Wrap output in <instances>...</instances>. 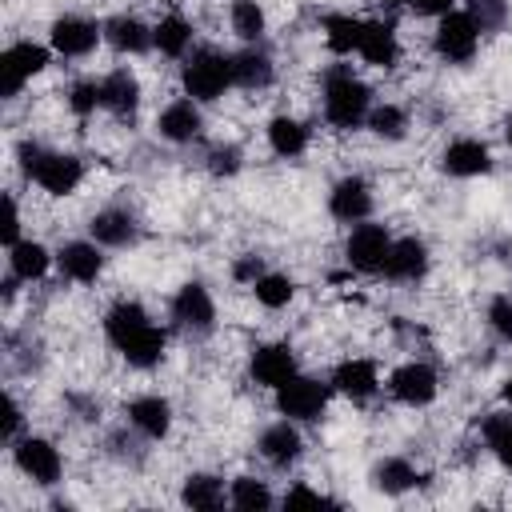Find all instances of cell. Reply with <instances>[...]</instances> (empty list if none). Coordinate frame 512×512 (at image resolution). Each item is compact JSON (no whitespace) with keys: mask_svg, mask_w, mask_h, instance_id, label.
I'll use <instances>...</instances> for the list:
<instances>
[{"mask_svg":"<svg viewBox=\"0 0 512 512\" xmlns=\"http://www.w3.org/2000/svg\"><path fill=\"white\" fill-rule=\"evenodd\" d=\"M388 248H392V240H388V232H384L380 224H360V228H352V236H348V244H344L348 264H352L356 272H380Z\"/></svg>","mask_w":512,"mask_h":512,"instance_id":"52a82bcc","label":"cell"},{"mask_svg":"<svg viewBox=\"0 0 512 512\" xmlns=\"http://www.w3.org/2000/svg\"><path fill=\"white\" fill-rule=\"evenodd\" d=\"M144 324H152V320H148V312H144L136 300H120V304H112L108 316H104V332H108L112 344H124V340H128L132 332H140Z\"/></svg>","mask_w":512,"mask_h":512,"instance_id":"603a6c76","label":"cell"},{"mask_svg":"<svg viewBox=\"0 0 512 512\" xmlns=\"http://www.w3.org/2000/svg\"><path fill=\"white\" fill-rule=\"evenodd\" d=\"M360 56H364L368 64H376V68H392V64H396V56H400V44H396L392 24H380V20L364 24V36H360Z\"/></svg>","mask_w":512,"mask_h":512,"instance_id":"e0dca14e","label":"cell"},{"mask_svg":"<svg viewBox=\"0 0 512 512\" xmlns=\"http://www.w3.org/2000/svg\"><path fill=\"white\" fill-rule=\"evenodd\" d=\"M208 168H212L216 176H232V172L240 168V152H236V148H216V152L208 156Z\"/></svg>","mask_w":512,"mask_h":512,"instance_id":"b9f144b4","label":"cell"},{"mask_svg":"<svg viewBox=\"0 0 512 512\" xmlns=\"http://www.w3.org/2000/svg\"><path fill=\"white\" fill-rule=\"evenodd\" d=\"M488 320H492V328H496L500 336H508V340H512V300H508V296L492 300V308H488Z\"/></svg>","mask_w":512,"mask_h":512,"instance_id":"60d3db41","label":"cell"},{"mask_svg":"<svg viewBox=\"0 0 512 512\" xmlns=\"http://www.w3.org/2000/svg\"><path fill=\"white\" fill-rule=\"evenodd\" d=\"M416 12H424V16H444V12H452V4L456 0H408Z\"/></svg>","mask_w":512,"mask_h":512,"instance_id":"bcb514c9","label":"cell"},{"mask_svg":"<svg viewBox=\"0 0 512 512\" xmlns=\"http://www.w3.org/2000/svg\"><path fill=\"white\" fill-rule=\"evenodd\" d=\"M232 80V56H220V52H196L188 64H184V92L196 96V100H216Z\"/></svg>","mask_w":512,"mask_h":512,"instance_id":"3957f363","label":"cell"},{"mask_svg":"<svg viewBox=\"0 0 512 512\" xmlns=\"http://www.w3.org/2000/svg\"><path fill=\"white\" fill-rule=\"evenodd\" d=\"M260 276H264V272H260V256H244V260L236 264V280H252V284H256Z\"/></svg>","mask_w":512,"mask_h":512,"instance_id":"7dc6e473","label":"cell"},{"mask_svg":"<svg viewBox=\"0 0 512 512\" xmlns=\"http://www.w3.org/2000/svg\"><path fill=\"white\" fill-rule=\"evenodd\" d=\"M16 232H20V212H16V200L4 196V224H0V240L12 248L16 244Z\"/></svg>","mask_w":512,"mask_h":512,"instance_id":"7bdbcfd3","label":"cell"},{"mask_svg":"<svg viewBox=\"0 0 512 512\" xmlns=\"http://www.w3.org/2000/svg\"><path fill=\"white\" fill-rule=\"evenodd\" d=\"M12 276L16 280H40L48 272V248L36 240H16L12 244Z\"/></svg>","mask_w":512,"mask_h":512,"instance_id":"83f0119b","label":"cell"},{"mask_svg":"<svg viewBox=\"0 0 512 512\" xmlns=\"http://www.w3.org/2000/svg\"><path fill=\"white\" fill-rule=\"evenodd\" d=\"M100 36H104V32H100L92 20H84V16H60V20L52 24V48H56L60 56H84V52L96 48Z\"/></svg>","mask_w":512,"mask_h":512,"instance_id":"8fae6325","label":"cell"},{"mask_svg":"<svg viewBox=\"0 0 512 512\" xmlns=\"http://www.w3.org/2000/svg\"><path fill=\"white\" fill-rule=\"evenodd\" d=\"M232 504H236V508H244V512H260V508H268V504H272V492L264 488V480L240 476V480L232 484Z\"/></svg>","mask_w":512,"mask_h":512,"instance_id":"8d00e7d4","label":"cell"},{"mask_svg":"<svg viewBox=\"0 0 512 512\" xmlns=\"http://www.w3.org/2000/svg\"><path fill=\"white\" fill-rule=\"evenodd\" d=\"M104 40L116 48V52H144L152 44V32L136 20V16H116L104 24Z\"/></svg>","mask_w":512,"mask_h":512,"instance_id":"cb8c5ba5","label":"cell"},{"mask_svg":"<svg viewBox=\"0 0 512 512\" xmlns=\"http://www.w3.org/2000/svg\"><path fill=\"white\" fill-rule=\"evenodd\" d=\"M92 236H96V244L120 248V244H128V240L136 236V220H132L128 212H120V208L96 212V216H92Z\"/></svg>","mask_w":512,"mask_h":512,"instance_id":"484cf974","label":"cell"},{"mask_svg":"<svg viewBox=\"0 0 512 512\" xmlns=\"http://www.w3.org/2000/svg\"><path fill=\"white\" fill-rule=\"evenodd\" d=\"M328 208H332V216H336V220H344V224H360V220L372 212V192H368V184H364V180L348 176V180H340V184L332 188Z\"/></svg>","mask_w":512,"mask_h":512,"instance_id":"4fadbf2b","label":"cell"},{"mask_svg":"<svg viewBox=\"0 0 512 512\" xmlns=\"http://www.w3.org/2000/svg\"><path fill=\"white\" fill-rule=\"evenodd\" d=\"M424 268H428L424 244H420V240H396V244L388 248V256H384V268H380V272H384L388 280H420Z\"/></svg>","mask_w":512,"mask_h":512,"instance_id":"5bb4252c","label":"cell"},{"mask_svg":"<svg viewBox=\"0 0 512 512\" xmlns=\"http://www.w3.org/2000/svg\"><path fill=\"white\" fill-rule=\"evenodd\" d=\"M164 4H176V0H164Z\"/></svg>","mask_w":512,"mask_h":512,"instance_id":"816d5d0a","label":"cell"},{"mask_svg":"<svg viewBox=\"0 0 512 512\" xmlns=\"http://www.w3.org/2000/svg\"><path fill=\"white\" fill-rule=\"evenodd\" d=\"M128 420H132L144 436L160 440V436L168 432V424H172V408H168V400H160V396H140V400L128 404Z\"/></svg>","mask_w":512,"mask_h":512,"instance_id":"ffe728a7","label":"cell"},{"mask_svg":"<svg viewBox=\"0 0 512 512\" xmlns=\"http://www.w3.org/2000/svg\"><path fill=\"white\" fill-rule=\"evenodd\" d=\"M16 428H20V408H16V400H12V396H4V424H0L4 440H12V436H16Z\"/></svg>","mask_w":512,"mask_h":512,"instance_id":"ee69618b","label":"cell"},{"mask_svg":"<svg viewBox=\"0 0 512 512\" xmlns=\"http://www.w3.org/2000/svg\"><path fill=\"white\" fill-rule=\"evenodd\" d=\"M68 104H72V112H76V116H88L96 104H104V88H100L96 80H80V84H72Z\"/></svg>","mask_w":512,"mask_h":512,"instance_id":"f35d334b","label":"cell"},{"mask_svg":"<svg viewBox=\"0 0 512 512\" xmlns=\"http://www.w3.org/2000/svg\"><path fill=\"white\" fill-rule=\"evenodd\" d=\"M268 144H272L276 156H300L304 144H308V128L300 120H292V116H276L268 124Z\"/></svg>","mask_w":512,"mask_h":512,"instance_id":"4316f807","label":"cell"},{"mask_svg":"<svg viewBox=\"0 0 512 512\" xmlns=\"http://www.w3.org/2000/svg\"><path fill=\"white\" fill-rule=\"evenodd\" d=\"M172 316H176L184 328H192V332H208V328H212V316H216L208 288H204V284H184V288L176 292V300H172Z\"/></svg>","mask_w":512,"mask_h":512,"instance_id":"7c38bea8","label":"cell"},{"mask_svg":"<svg viewBox=\"0 0 512 512\" xmlns=\"http://www.w3.org/2000/svg\"><path fill=\"white\" fill-rule=\"evenodd\" d=\"M232 32H236L240 40H260V32H264V12H260L256 0H236V4H232Z\"/></svg>","mask_w":512,"mask_h":512,"instance_id":"e575fe53","label":"cell"},{"mask_svg":"<svg viewBox=\"0 0 512 512\" xmlns=\"http://www.w3.org/2000/svg\"><path fill=\"white\" fill-rule=\"evenodd\" d=\"M276 404L284 416L292 420H316L328 404V388L320 380H308V376H292L276 388Z\"/></svg>","mask_w":512,"mask_h":512,"instance_id":"5b68a950","label":"cell"},{"mask_svg":"<svg viewBox=\"0 0 512 512\" xmlns=\"http://www.w3.org/2000/svg\"><path fill=\"white\" fill-rule=\"evenodd\" d=\"M252 288H256V300H260L264 308H284V304L292 300V292H296V284H292L288 276H280V272H264Z\"/></svg>","mask_w":512,"mask_h":512,"instance_id":"836d02e7","label":"cell"},{"mask_svg":"<svg viewBox=\"0 0 512 512\" xmlns=\"http://www.w3.org/2000/svg\"><path fill=\"white\" fill-rule=\"evenodd\" d=\"M484 440H488V448L496 452V460L512 468V416L492 412V416L484 420Z\"/></svg>","mask_w":512,"mask_h":512,"instance_id":"d6a6232c","label":"cell"},{"mask_svg":"<svg viewBox=\"0 0 512 512\" xmlns=\"http://www.w3.org/2000/svg\"><path fill=\"white\" fill-rule=\"evenodd\" d=\"M48 64V52L40 44H12L4 56H0V96H16L24 88L28 76H36L40 68Z\"/></svg>","mask_w":512,"mask_h":512,"instance_id":"8992f818","label":"cell"},{"mask_svg":"<svg viewBox=\"0 0 512 512\" xmlns=\"http://www.w3.org/2000/svg\"><path fill=\"white\" fill-rule=\"evenodd\" d=\"M56 260H60L64 276H72V280H80V284L96 280V276H100V268H104V256H100V248H96V244H84V240H72V244H64Z\"/></svg>","mask_w":512,"mask_h":512,"instance_id":"d6986e66","label":"cell"},{"mask_svg":"<svg viewBox=\"0 0 512 512\" xmlns=\"http://www.w3.org/2000/svg\"><path fill=\"white\" fill-rule=\"evenodd\" d=\"M232 80L244 88H264L272 80V60L260 48H248V52L232 56Z\"/></svg>","mask_w":512,"mask_h":512,"instance_id":"f1b7e54d","label":"cell"},{"mask_svg":"<svg viewBox=\"0 0 512 512\" xmlns=\"http://www.w3.org/2000/svg\"><path fill=\"white\" fill-rule=\"evenodd\" d=\"M156 128H160V136L172 140V144L196 140V136H200V112H196L192 100H176V104H168V108L160 112Z\"/></svg>","mask_w":512,"mask_h":512,"instance_id":"9a60e30c","label":"cell"},{"mask_svg":"<svg viewBox=\"0 0 512 512\" xmlns=\"http://www.w3.org/2000/svg\"><path fill=\"white\" fill-rule=\"evenodd\" d=\"M476 40H480V28H476V20L468 12H444L440 16V28H436V52H440V60H448V64L472 60Z\"/></svg>","mask_w":512,"mask_h":512,"instance_id":"277c9868","label":"cell"},{"mask_svg":"<svg viewBox=\"0 0 512 512\" xmlns=\"http://www.w3.org/2000/svg\"><path fill=\"white\" fill-rule=\"evenodd\" d=\"M380 4H388V8H396V4H408V0H380Z\"/></svg>","mask_w":512,"mask_h":512,"instance_id":"f907efd6","label":"cell"},{"mask_svg":"<svg viewBox=\"0 0 512 512\" xmlns=\"http://www.w3.org/2000/svg\"><path fill=\"white\" fill-rule=\"evenodd\" d=\"M296 376V356L288 344H264L252 352V380L264 388H280L284 380Z\"/></svg>","mask_w":512,"mask_h":512,"instance_id":"30bf717a","label":"cell"},{"mask_svg":"<svg viewBox=\"0 0 512 512\" xmlns=\"http://www.w3.org/2000/svg\"><path fill=\"white\" fill-rule=\"evenodd\" d=\"M184 504H192V508H220V504H224L220 480H216V476H204V472L188 476V484H184Z\"/></svg>","mask_w":512,"mask_h":512,"instance_id":"1f68e13d","label":"cell"},{"mask_svg":"<svg viewBox=\"0 0 512 512\" xmlns=\"http://www.w3.org/2000/svg\"><path fill=\"white\" fill-rule=\"evenodd\" d=\"M492 168V156L480 140H456L444 148V172L452 176H480Z\"/></svg>","mask_w":512,"mask_h":512,"instance_id":"ac0fdd59","label":"cell"},{"mask_svg":"<svg viewBox=\"0 0 512 512\" xmlns=\"http://www.w3.org/2000/svg\"><path fill=\"white\" fill-rule=\"evenodd\" d=\"M368 128H372L376 136H384V140H400L404 128H408V120H404V112H400L396 104H384V108H376V112L368 116Z\"/></svg>","mask_w":512,"mask_h":512,"instance_id":"74e56055","label":"cell"},{"mask_svg":"<svg viewBox=\"0 0 512 512\" xmlns=\"http://www.w3.org/2000/svg\"><path fill=\"white\" fill-rule=\"evenodd\" d=\"M284 504H288V508H296V504H316V508H320V504H328V500H324L320 492H312V488H292V492L284 496Z\"/></svg>","mask_w":512,"mask_h":512,"instance_id":"f6af8a7d","label":"cell"},{"mask_svg":"<svg viewBox=\"0 0 512 512\" xmlns=\"http://www.w3.org/2000/svg\"><path fill=\"white\" fill-rule=\"evenodd\" d=\"M188 40H192V28H188V20H180V16H164V20L152 28V44H156L164 56H180V52L188 48Z\"/></svg>","mask_w":512,"mask_h":512,"instance_id":"4dcf8cb0","label":"cell"},{"mask_svg":"<svg viewBox=\"0 0 512 512\" xmlns=\"http://www.w3.org/2000/svg\"><path fill=\"white\" fill-rule=\"evenodd\" d=\"M504 400H508V404H512V380H508V384H504Z\"/></svg>","mask_w":512,"mask_h":512,"instance_id":"681fc988","label":"cell"},{"mask_svg":"<svg viewBox=\"0 0 512 512\" xmlns=\"http://www.w3.org/2000/svg\"><path fill=\"white\" fill-rule=\"evenodd\" d=\"M468 16L476 20L480 32H492V28L504 24V0H472V12Z\"/></svg>","mask_w":512,"mask_h":512,"instance_id":"ab89813d","label":"cell"},{"mask_svg":"<svg viewBox=\"0 0 512 512\" xmlns=\"http://www.w3.org/2000/svg\"><path fill=\"white\" fill-rule=\"evenodd\" d=\"M260 452H264L272 464H292V460L300 456V432H296L288 420H280V424L264 428V436H260Z\"/></svg>","mask_w":512,"mask_h":512,"instance_id":"d4e9b609","label":"cell"},{"mask_svg":"<svg viewBox=\"0 0 512 512\" xmlns=\"http://www.w3.org/2000/svg\"><path fill=\"white\" fill-rule=\"evenodd\" d=\"M100 88H104V108H112L116 116H128V112L140 104V84H136V76L124 72V68H116L112 76H104Z\"/></svg>","mask_w":512,"mask_h":512,"instance_id":"7402d4cb","label":"cell"},{"mask_svg":"<svg viewBox=\"0 0 512 512\" xmlns=\"http://www.w3.org/2000/svg\"><path fill=\"white\" fill-rule=\"evenodd\" d=\"M332 384H336V392H344L352 400H368L380 388V376H376V364H368V360H344L332 372Z\"/></svg>","mask_w":512,"mask_h":512,"instance_id":"2e32d148","label":"cell"},{"mask_svg":"<svg viewBox=\"0 0 512 512\" xmlns=\"http://www.w3.org/2000/svg\"><path fill=\"white\" fill-rule=\"evenodd\" d=\"M504 140L512 144V116H508V124H504Z\"/></svg>","mask_w":512,"mask_h":512,"instance_id":"c3c4849f","label":"cell"},{"mask_svg":"<svg viewBox=\"0 0 512 512\" xmlns=\"http://www.w3.org/2000/svg\"><path fill=\"white\" fill-rule=\"evenodd\" d=\"M324 116L336 128H360V120L368 116V88L348 72L336 68L324 84Z\"/></svg>","mask_w":512,"mask_h":512,"instance_id":"7a4b0ae2","label":"cell"},{"mask_svg":"<svg viewBox=\"0 0 512 512\" xmlns=\"http://www.w3.org/2000/svg\"><path fill=\"white\" fill-rule=\"evenodd\" d=\"M388 388H392V396L400 400V404H428L432 396H436V372L428 368V364H400L396 372H392V380H388Z\"/></svg>","mask_w":512,"mask_h":512,"instance_id":"ba28073f","label":"cell"},{"mask_svg":"<svg viewBox=\"0 0 512 512\" xmlns=\"http://www.w3.org/2000/svg\"><path fill=\"white\" fill-rule=\"evenodd\" d=\"M416 484V468L408 464V460H384V464H376V488H384V492H404V488H412Z\"/></svg>","mask_w":512,"mask_h":512,"instance_id":"d590c367","label":"cell"},{"mask_svg":"<svg viewBox=\"0 0 512 512\" xmlns=\"http://www.w3.org/2000/svg\"><path fill=\"white\" fill-rule=\"evenodd\" d=\"M360 36H364V20L356 16H328L324 20V40L332 52H360Z\"/></svg>","mask_w":512,"mask_h":512,"instance_id":"f546056e","label":"cell"},{"mask_svg":"<svg viewBox=\"0 0 512 512\" xmlns=\"http://www.w3.org/2000/svg\"><path fill=\"white\" fill-rule=\"evenodd\" d=\"M20 164L24 172L52 196H68L80 184V160L68 152H44L40 144H20Z\"/></svg>","mask_w":512,"mask_h":512,"instance_id":"6da1fadb","label":"cell"},{"mask_svg":"<svg viewBox=\"0 0 512 512\" xmlns=\"http://www.w3.org/2000/svg\"><path fill=\"white\" fill-rule=\"evenodd\" d=\"M120 352H124V360L132 364V368H148V364H156L160 356H164V332L156 328V324H144L140 332H132L124 344H116Z\"/></svg>","mask_w":512,"mask_h":512,"instance_id":"44dd1931","label":"cell"},{"mask_svg":"<svg viewBox=\"0 0 512 512\" xmlns=\"http://www.w3.org/2000/svg\"><path fill=\"white\" fill-rule=\"evenodd\" d=\"M16 464L36 484H56V476H60V452L40 436H28L16 444Z\"/></svg>","mask_w":512,"mask_h":512,"instance_id":"9c48e42d","label":"cell"}]
</instances>
